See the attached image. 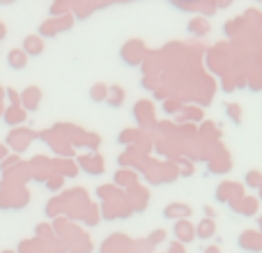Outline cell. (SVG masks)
Listing matches in <instances>:
<instances>
[{
	"label": "cell",
	"mask_w": 262,
	"mask_h": 253,
	"mask_svg": "<svg viewBox=\"0 0 262 253\" xmlns=\"http://www.w3.org/2000/svg\"><path fill=\"white\" fill-rule=\"evenodd\" d=\"M7 62L12 69H23L26 67V53H23V51H9Z\"/></svg>",
	"instance_id": "obj_1"
},
{
	"label": "cell",
	"mask_w": 262,
	"mask_h": 253,
	"mask_svg": "<svg viewBox=\"0 0 262 253\" xmlns=\"http://www.w3.org/2000/svg\"><path fill=\"white\" fill-rule=\"evenodd\" d=\"M5 120H7L9 124H14V122H21V120H23V113L16 109V106H14V109H9V111H7V118H5Z\"/></svg>",
	"instance_id": "obj_2"
},
{
	"label": "cell",
	"mask_w": 262,
	"mask_h": 253,
	"mask_svg": "<svg viewBox=\"0 0 262 253\" xmlns=\"http://www.w3.org/2000/svg\"><path fill=\"white\" fill-rule=\"evenodd\" d=\"M26 49L30 51V53H39V51H41L39 39H35V37H28V39H26Z\"/></svg>",
	"instance_id": "obj_3"
},
{
	"label": "cell",
	"mask_w": 262,
	"mask_h": 253,
	"mask_svg": "<svg viewBox=\"0 0 262 253\" xmlns=\"http://www.w3.org/2000/svg\"><path fill=\"white\" fill-rule=\"evenodd\" d=\"M5 152H7V150H5V145H0V159L5 157Z\"/></svg>",
	"instance_id": "obj_4"
},
{
	"label": "cell",
	"mask_w": 262,
	"mask_h": 253,
	"mask_svg": "<svg viewBox=\"0 0 262 253\" xmlns=\"http://www.w3.org/2000/svg\"><path fill=\"white\" fill-rule=\"evenodd\" d=\"M9 3H14V0H0V5H9Z\"/></svg>",
	"instance_id": "obj_5"
}]
</instances>
